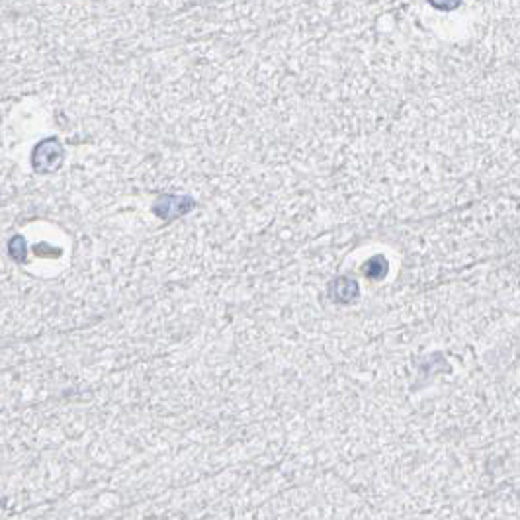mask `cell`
<instances>
[{"label": "cell", "mask_w": 520, "mask_h": 520, "mask_svg": "<svg viewBox=\"0 0 520 520\" xmlns=\"http://www.w3.org/2000/svg\"><path fill=\"white\" fill-rule=\"evenodd\" d=\"M331 296L339 304H349L358 296V284L352 278H337L331 286Z\"/></svg>", "instance_id": "6da1fadb"}, {"label": "cell", "mask_w": 520, "mask_h": 520, "mask_svg": "<svg viewBox=\"0 0 520 520\" xmlns=\"http://www.w3.org/2000/svg\"><path fill=\"white\" fill-rule=\"evenodd\" d=\"M364 272H366V276L372 280H379L384 278L387 274V260L384 256H374V259H370L366 262V266H364Z\"/></svg>", "instance_id": "7a4b0ae2"}, {"label": "cell", "mask_w": 520, "mask_h": 520, "mask_svg": "<svg viewBox=\"0 0 520 520\" xmlns=\"http://www.w3.org/2000/svg\"><path fill=\"white\" fill-rule=\"evenodd\" d=\"M436 10H454L460 4V0H429Z\"/></svg>", "instance_id": "3957f363"}, {"label": "cell", "mask_w": 520, "mask_h": 520, "mask_svg": "<svg viewBox=\"0 0 520 520\" xmlns=\"http://www.w3.org/2000/svg\"><path fill=\"white\" fill-rule=\"evenodd\" d=\"M14 242H16V247H14V245H10V247H12V256L18 260H24V252H26V249H24V241H22V237H16Z\"/></svg>", "instance_id": "277c9868"}]
</instances>
